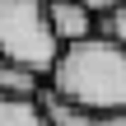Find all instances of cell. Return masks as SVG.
Returning a JSON list of instances; mask_svg holds the SVG:
<instances>
[{
    "mask_svg": "<svg viewBox=\"0 0 126 126\" xmlns=\"http://www.w3.org/2000/svg\"><path fill=\"white\" fill-rule=\"evenodd\" d=\"M47 94L84 112H126V51L98 33L61 47Z\"/></svg>",
    "mask_w": 126,
    "mask_h": 126,
    "instance_id": "1",
    "label": "cell"
},
{
    "mask_svg": "<svg viewBox=\"0 0 126 126\" xmlns=\"http://www.w3.org/2000/svg\"><path fill=\"white\" fill-rule=\"evenodd\" d=\"M56 56H61V42L47 23L42 0H0V61L47 79Z\"/></svg>",
    "mask_w": 126,
    "mask_h": 126,
    "instance_id": "2",
    "label": "cell"
},
{
    "mask_svg": "<svg viewBox=\"0 0 126 126\" xmlns=\"http://www.w3.org/2000/svg\"><path fill=\"white\" fill-rule=\"evenodd\" d=\"M42 9H47V23H51V33H56L61 47L84 42V37H94V28H98V19H94L79 0H42Z\"/></svg>",
    "mask_w": 126,
    "mask_h": 126,
    "instance_id": "3",
    "label": "cell"
},
{
    "mask_svg": "<svg viewBox=\"0 0 126 126\" xmlns=\"http://www.w3.org/2000/svg\"><path fill=\"white\" fill-rule=\"evenodd\" d=\"M37 103H42L47 126H126V112H84V108H70L51 94H42Z\"/></svg>",
    "mask_w": 126,
    "mask_h": 126,
    "instance_id": "4",
    "label": "cell"
},
{
    "mask_svg": "<svg viewBox=\"0 0 126 126\" xmlns=\"http://www.w3.org/2000/svg\"><path fill=\"white\" fill-rule=\"evenodd\" d=\"M42 94H47V79H42V75H33V70H23V65H9V61H0V98L37 103Z\"/></svg>",
    "mask_w": 126,
    "mask_h": 126,
    "instance_id": "5",
    "label": "cell"
},
{
    "mask_svg": "<svg viewBox=\"0 0 126 126\" xmlns=\"http://www.w3.org/2000/svg\"><path fill=\"white\" fill-rule=\"evenodd\" d=\"M0 126H47V117H42V103L0 98Z\"/></svg>",
    "mask_w": 126,
    "mask_h": 126,
    "instance_id": "6",
    "label": "cell"
},
{
    "mask_svg": "<svg viewBox=\"0 0 126 126\" xmlns=\"http://www.w3.org/2000/svg\"><path fill=\"white\" fill-rule=\"evenodd\" d=\"M94 33H98V37H108V42H117V47L126 51V5H122V9H112V14H103Z\"/></svg>",
    "mask_w": 126,
    "mask_h": 126,
    "instance_id": "7",
    "label": "cell"
},
{
    "mask_svg": "<svg viewBox=\"0 0 126 126\" xmlns=\"http://www.w3.org/2000/svg\"><path fill=\"white\" fill-rule=\"evenodd\" d=\"M79 5H84V9H89L94 19H103V14H112V9H122L126 0H79Z\"/></svg>",
    "mask_w": 126,
    "mask_h": 126,
    "instance_id": "8",
    "label": "cell"
}]
</instances>
